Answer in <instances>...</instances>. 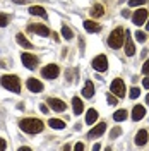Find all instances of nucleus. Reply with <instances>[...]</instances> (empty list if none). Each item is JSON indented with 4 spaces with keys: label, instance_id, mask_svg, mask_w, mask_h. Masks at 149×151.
I'll return each instance as SVG.
<instances>
[{
    "label": "nucleus",
    "instance_id": "13",
    "mask_svg": "<svg viewBox=\"0 0 149 151\" xmlns=\"http://www.w3.org/2000/svg\"><path fill=\"white\" fill-rule=\"evenodd\" d=\"M105 131H106V124L100 122L98 125H94L93 129L87 132V136H89V137H100L101 134H105Z\"/></svg>",
    "mask_w": 149,
    "mask_h": 151
},
{
    "label": "nucleus",
    "instance_id": "5",
    "mask_svg": "<svg viewBox=\"0 0 149 151\" xmlns=\"http://www.w3.org/2000/svg\"><path fill=\"white\" fill-rule=\"evenodd\" d=\"M58 74H60V69H58V65H55V64H48V65H45L43 70H41V76H43L45 79H55V77H58Z\"/></svg>",
    "mask_w": 149,
    "mask_h": 151
},
{
    "label": "nucleus",
    "instance_id": "28",
    "mask_svg": "<svg viewBox=\"0 0 149 151\" xmlns=\"http://www.w3.org/2000/svg\"><path fill=\"white\" fill-rule=\"evenodd\" d=\"M139 94H140V89H139V88H135V86H134V88L130 89V93H129V96H130L132 100H135V98H137Z\"/></svg>",
    "mask_w": 149,
    "mask_h": 151
},
{
    "label": "nucleus",
    "instance_id": "36",
    "mask_svg": "<svg viewBox=\"0 0 149 151\" xmlns=\"http://www.w3.org/2000/svg\"><path fill=\"white\" fill-rule=\"evenodd\" d=\"M142 86H144V88H148V89H149V77H146V79L142 81Z\"/></svg>",
    "mask_w": 149,
    "mask_h": 151
},
{
    "label": "nucleus",
    "instance_id": "23",
    "mask_svg": "<svg viewBox=\"0 0 149 151\" xmlns=\"http://www.w3.org/2000/svg\"><path fill=\"white\" fill-rule=\"evenodd\" d=\"M48 125H50L52 129H58V131H60V129L65 127V122L60 120V119H50V120H48Z\"/></svg>",
    "mask_w": 149,
    "mask_h": 151
},
{
    "label": "nucleus",
    "instance_id": "22",
    "mask_svg": "<svg viewBox=\"0 0 149 151\" xmlns=\"http://www.w3.org/2000/svg\"><path fill=\"white\" fill-rule=\"evenodd\" d=\"M91 16H93L94 19H98V17H101V16H105V9H103L101 4H96L93 9H91Z\"/></svg>",
    "mask_w": 149,
    "mask_h": 151
},
{
    "label": "nucleus",
    "instance_id": "26",
    "mask_svg": "<svg viewBox=\"0 0 149 151\" xmlns=\"http://www.w3.org/2000/svg\"><path fill=\"white\" fill-rule=\"evenodd\" d=\"M62 36L65 38V40H70V38L74 36V33L67 28V26H64V28H62Z\"/></svg>",
    "mask_w": 149,
    "mask_h": 151
},
{
    "label": "nucleus",
    "instance_id": "17",
    "mask_svg": "<svg viewBox=\"0 0 149 151\" xmlns=\"http://www.w3.org/2000/svg\"><path fill=\"white\" fill-rule=\"evenodd\" d=\"M84 29L87 33H98L101 29V26L98 22H94V21H84Z\"/></svg>",
    "mask_w": 149,
    "mask_h": 151
},
{
    "label": "nucleus",
    "instance_id": "29",
    "mask_svg": "<svg viewBox=\"0 0 149 151\" xmlns=\"http://www.w3.org/2000/svg\"><path fill=\"white\" fill-rule=\"evenodd\" d=\"M120 134H122V129H120V127H115V129L110 132V137H112V139H115V137H118Z\"/></svg>",
    "mask_w": 149,
    "mask_h": 151
},
{
    "label": "nucleus",
    "instance_id": "1",
    "mask_svg": "<svg viewBox=\"0 0 149 151\" xmlns=\"http://www.w3.org/2000/svg\"><path fill=\"white\" fill-rule=\"evenodd\" d=\"M19 127H21V131L28 132V134H38V132L43 131V122L41 120H38V119H22L21 122H19Z\"/></svg>",
    "mask_w": 149,
    "mask_h": 151
},
{
    "label": "nucleus",
    "instance_id": "18",
    "mask_svg": "<svg viewBox=\"0 0 149 151\" xmlns=\"http://www.w3.org/2000/svg\"><path fill=\"white\" fill-rule=\"evenodd\" d=\"M29 14H33V16H39L41 19H47V10L43 9V7H39V5H33V7H29Z\"/></svg>",
    "mask_w": 149,
    "mask_h": 151
},
{
    "label": "nucleus",
    "instance_id": "6",
    "mask_svg": "<svg viewBox=\"0 0 149 151\" xmlns=\"http://www.w3.org/2000/svg\"><path fill=\"white\" fill-rule=\"evenodd\" d=\"M93 67H94V70H98V72H106V70H108V58L105 55L94 57Z\"/></svg>",
    "mask_w": 149,
    "mask_h": 151
},
{
    "label": "nucleus",
    "instance_id": "2",
    "mask_svg": "<svg viewBox=\"0 0 149 151\" xmlns=\"http://www.w3.org/2000/svg\"><path fill=\"white\" fill-rule=\"evenodd\" d=\"M123 40H125V31L123 28H115L112 31V35L108 36V47L113 50H118L123 45Z\"/></svg>",
    "mask_w": 149,
    "mask_h": 151
},
{
    "label": "nucleus",
    "instance_id": "33",
    "mask_svg": "<svg viewBox=\"0 0 149 151\" xmlns=\"http://www.w3.org/2000/svg\"><path fill=\"white\" fill-rule=\"evenodd\" d=\"M74 150H77V151H82V150H84V144H82V142H77V144L74 146Z\"/></svg>",
    "mask_w": 149,
    "mask_h": 151
},
{
    "label": "nucleus",
    "instance_id": "7",
    "mask_svg": "<svg viewBox=\"0 0 149 151\" xmlns=\"http://www.w3.org/2000/svg\"><path fill=\"white\" fill-rule=\"evenodd\" d=\"M21 60H22V64L28 67V69H31V70H33V69H36L38 62H39L36 55H33V53H26V52L21 55Z\"/></svg>",
    "mask_w": 149,
    "mask_h": 151
},
{
    "label": "nucleus",
    "instance_id": "3",
    "mask_svg": "<svg viewBox=\"0 0 149 151\" xmlns=\"http://www.w3.org/2000/svg\"><path fill=\"white\" fill-rule=\"evenodd\" d=\"M0 84L4 86L5 89H9L12 93H21V81H19L17 76H2L0 77Z\"/></svg>",
    "mask_w": 149,
    "mask_h": 151
},
{
    "label": "nucleus",
    "instance_id": "37",
    "mask_svg": "<svg viewBox=\"0 0 149 151\" xmlns=\"http://www.w3.org/2000/svg\"><path fill=\"white\" fill-rule=\"evenodd\" d=\"M12 2H16V4H26L28 0H12Z\"/></svg>",
    "mask_w": 149,
    "mask_h": 151
},
{
    "label": "nucleus",
    "instance_id": "15",
    "mask_svg": "<svg viewBox=\"0 0 149 151\" xmlns=\"http://www.w3.org/2000/svg\"><path fill=\"white\" fill-rule=\"evenodd\" d=\"M148 139H149V134H148L146 129H140V131L135 134V144H137V146H144V144L148 142Z\"/></svg>",
    "mask_w": 149,
    "mask_h": 151
},
{
    "label": "nucleus",
    "instance_id": "11",
    "mask_svg": "<svg viewBox=\"0 0 149 151\" xmlns=\"http://www.w3.org/2000/svg\"><path fill=\"white\" fill-rule=\"evenodd\" d=\"M26 86H28L29 91H33V93H41V91H43V84H41L38 79H34V77L28 79V81H26Z\"/></svg>",
    "mask_w": 149,
    "mask_h": 151
},
{
    "label": "nucleus",
    "instance_id": "38",
    "mask_svg": "<svg viewBox=\"0 0 149 151\" xmlns=\"http://www.w3.org/2000/svg\"><path fill=\"white\" fill-rule=\"evenodd\" d=\"M146 29H148V31H149V19H148V21H146Z\"/></svg>",
    "mask_w": 149,
    "mask_h": 151
},
{
    "label": "nucleus",
    "instance_id": "32",
    "mask_svg": "<svg viewBox=\"0 0 149 151\" xmlns=\"http://www.w3.org/2000/svg\"><path fill=\"white\" fill-rule=\"evenodd\" d=\"M142 72H144L146 76H149V60L144 62V65H142Z\"/></svg>",
    "mask_w": 149,
    "mask_h": 151
},
{
    "label": "nucleus",
    "instance_id": "30",
    "mask_svg": "<svg viewBox=\"0 0 149 151\" xmlns=\"http://www.w3.org/2000/svg\"><path fill=\"white\" fill-rule=\"evenodd\" d=\"M106 101H108V103L110 105H117V101H118V100H117V98H115V94H106Z\"/></svg>",
    "mask_w": 149,
    "mask_h": 151
},
{
    "label": "nucleus",
    "instance_id": "19",
    "mask_svg": "<svg viewBox=\"0 0 149 151\" xmlns=\"http://www.w3.org/2000/svg\"><path fill=\"white\" fill-rule=\"evenodd\" d=\"M72 108H74L75 115H81V112L84 110V105H82V101H81L79 96H74V98H72Z\"/></svg>",
    "mask_w": 149,
    "mask_h": 151
},
{
    "label": "nucleus",
    "instance_id": "34",
    "mask_svg": "<svg viewBox=\"0 0 149 151\" xmlns=\"http://www.w3.org/2000/svg\"><path fill=\"white\" fill-rule=\"evenodd\" d=\"M5 148H7V142L0 137V150H5Z\"/></svg>",
    "mask_w": 149,
    "mask_h": 151
},
{
    "label": "nucleus",
    "instance_id": "25",
    "mask_svg": "<svg viewBox=\"0 0 149 151\" xmlns=\"http://www.w3.org/2000/svg\"><path fill=\"white\" fill-rule=\"evenodd\" d=\"M7 24H9V16L4 14V12H0V28H5Z\"/></svg>",
    "mask_w": 149,
    "mask_h": 151
},
{
    "label": "nucleus",
    "instance_id": "16",
    "mask_svg": "<svg viewBox=\"0 0 149 151\" xmlns=\"http://www.w3.org/2000/svg\"><path fill=\"white\" fill-rule=\"evenodd\" d=\"M82 96H84V98H93V96H94V84H93V81H86L84 89H82Z\"/></svg>",
    "mask_w": 149,
    "mask_h": 151
},
{
    "label": "nucleus",
    "instance_id": "8",
    "mask_svg": "<svg viewBox=\"0 0 149 151\" xmlns=\"http://www.w3.org/2000/svg\"><path fill=\"white\" fill-rule=\"evenodd\" d=\"M48 106L53 110V112H64L67 108V105L62 101V100H58V98H48Z\"/></svg>",
    "mask_w": 149,
    "mask_h": 151
},
{
    "label": "nucleus",
    "instance_id": "20",
    "mask_svg": "<svg viewBox=\"0 0 149 151\" xmlns=\"http://www.w3.org/2000/svg\"><path fill=\"white\" fill-rule=\"evenodd\" d=\"M16 40H17V43L22 48H28V50H29V48H33V43H29V40L24 36V35H21V33H19L17 36H16Z\"/></svg>",
    "mask_w": 149,
    "mask_h": 151
},
{
    "label": "nucleus",
    "instance_id": "27",
    "mask_svg": "<svg viewBox=\"0 0 149 151\" xmlns=\"http://www.w3.org/2000/svg\"><path fill=\"white\" fill-rule=\"evenodd\" d=\"M135 38H137V41H140V43H144L148 40L146 33H142V31H135Z\"/></svg>",
    "mask_w": 149,
    "mask_h": 151
},
{
    "label": "nucleus",
    "instance_id": "35",
    "mask_svg": "<svg viewBox=\"0 0 149 151\" xmlns=\"http://www.w3.org/2000/svg\"><path fill=\"white\" fill-rule=\"evenodd\" d=\"M39 110H41L43 113H48V106L47 105H39Z\"/></svg>",
    "mask_w": 149,
    "mask_h": 151
},
{
    "label": "nucleus",
    "instance_id": "10",
    "mask_svg": "<svg viewBox=\"0 0 149 151\" xmlns=\"http://www.w3.org/2000/svg\"><path fill=\"white\" fill-rule=\"evenodd\" d=\"M28 28H29V31L36 33L39 36H50V29L47 26H43V24H29Z\"/></svg>",
    "mask_w": 149,
    "mask_h": 151
},
{
    "label": "nucleus",
    "instance_id": "12",
    "mask_svg": "<svg viewBox=\"0 0 149 151\" xmlns=\"http://www.w3.org/2000/svg\"><path fill=\"white\" fill-rule=\"evenodd\" d=\"M125 55L127 57H132L134 53H135V47H134V43H132L130 40V33L129 31H125Z\"/></svg>",
    "mask_w": 149,
    "mask_h": 151
},
{
    "label": "nucleus",
    "instance_id": "31",
    "mask_svg": "<svg viewBox=\"0 0 149 151\" xmlns=\"http://www.w3.org/2000/svg\"><path fill=\"white\" fill-rule=\"evenodd\" d=\"M142 4H146V0H129V5H130V7H135V5H142Z\"/></svg>",
    "mask_w": 149,
    "mask_h": 151
},
{
    "label": "nucleus",
    "instance_id": "4",
    "mask_svg": "<svg viewBox=\"0 0 149 151\" xmlns=\"http://www.w3.org/2000/svg\"><path fill=\"white\" fill-rule=\"evenodd\" d=\"M110 91H112L117 98H123V96H125V91H127V89H125V83H123L122 79H118V77L113 79V83L110 84Z\"/></svg>",
    "mask_w": 149,
    "mask_h": 151
},
{
    "label": "nucleus",
    "instance_id": "9",
    "mask_svg": "<svg viewBox=\"0 0 149 151\" xmlns=\"http://www.w3.org/2000/svg\"><path fill=\"white\" fill-rule=\"evenodd\" d=\"M146 19H148V10H146V9L135 10V14L132 16V21H134V24H135V26L144 24V22H146Z\"/></svg>",
    "mask_w": 149,
    "mask_h": 151
},
{
    "label": "nucleus",
    "instance_id": "24",
    "mask_svg": "<svg viewBox=\"0 0 149 151\" xmlns=\"http://www.w3.org/2000/svg\"><path fill=\"white\" fill-rule=\"evenodd\" d=\"M113 119H115L117 122H123V120L127 119V110H123V108H122V110H117V112L113 113Z\"/></svg>",
    "mask_w": 149,
    "mask_h": 151
},
{
    "label": "nucleus",
    "instance_id": "21",
    "mask_svg": "<svg viewBox=\"0 0 149 151\" xmlns=\"http://www.w3.org/2000/svg\"><path fill=\"white\" fill-rule=\"evenodd\" d=\"M98 120V112L94 110V108H91V110H87V113H86V122L89 124V125H93L94 122Z\"/></svg>",
    "mask_w": 149,
    "mask_h": 151
},
{
    "label": "nucleus",
    "instance_id": "14",
    "mask_svg": "<svg viewBox=\"0 0 149 151\" xmlns=\"http://www.w3.org/2000/svg\"><path fill=\"white\" fill-rule=\"evenodd\" d=\"M144 115H146V108H144L142 105H135L134 110H132V119H134V122H137V120H140V119H144Z\"/></svg>",
    "mask_w": 149,
    "mask_h": 151
},
{
    "label": "nucleus",
    "instance_id": "39",
    "mask_svg": "<svg viewBox=\"0 0 149 151\" xmlns=\"http://www.w3.org/2000/svg\"><path fill=\"white\" fill-rule=\"evenodd\" d=\"M146 103L149 105V93H148V96H146Z\"/></svg>",
    "mask_w": 149,
    "mask_h": 151
}]
</instances>
